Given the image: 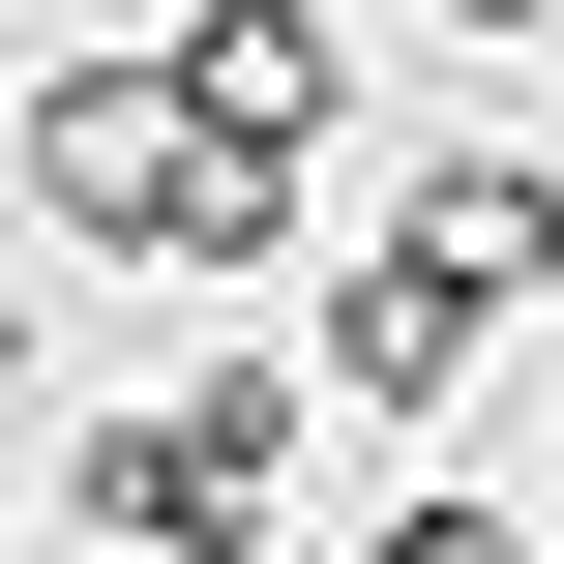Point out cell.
<instances>
[{"mask_svg":"<svg viewBox=\"0 0 564 564\" xmlns=\"http://www.w3.org/2000/svg\"><path fill=\"white\" fill-rule=\"evenodd\" d=\"M268 476H297V357H238V387H178V416H89L59 506H89L119 564H238V535H268Z\"/></svg>","mask_w":564,"mask_h":564,"instance_id":"cell-1","label":"cell"},{"mask_svg":"<svg viewBox=\"0 0 564 564\" xmlns=\"http://www.w3.org/2000/svg\"><path fill=\"white\" fill-rule=\"evenodd\" d=\"M476 357H506V297H476V268H416V238H387V268H327V387H357V416H446Z\"/></svg>","mask_w":564,"mask_h":564,"instance_id":"cell-2","label":"cell"},{"mask_svg":"<svg viewBox=\"0 0 564 564\" xmlns=\"http://www.w3.org/2000/svg\"><path fill=\"white\" fill-rule=\"evenodd\" d=\"M178 89H208L238 149H327V119H357V59H327V0H208V30H178Z\"/></svg>","mask_w":564,"mask_h":564,"instance_id":"cell-3","label":"cell"},{"mask_svg":"<svg viewBox=\"0 0 564 564\" xmlns=\"http://www.w3.org/2000/svg\"><path fill=\"white\" fill-rule=\"evenodd\" d=\"M387 238H416V268H476V297H564V149H446Z\"/></svg>","mask_w":564,"mask_h":564,"instance_id":"cell-4","label":"cell"},{"mask_svg":"<svg viewBox=\"0 0 564 564\" xmlns=\"http://www.w3.org/2000/svg\"><path fill=\"white\" fill-rule=\"evenodd\" d=\"M357 564H535V506H476V476H416V506H387Z\"/></svg>","mask_w":564,"mask_h":564,"instance_id":"cell-5","label":"cell"},{"mask_svg":"<svg viewBox=\"0 0 564 564\" xmlns=\"http://www.w3.org/2000/svg\"><path fill=\"white\" fill-rule=\"evenodd\" d=\"M446 30H564V0H446Z\"/></svg>","mask_w":564,"mask_h":564,"instance_id":"cell-6","label":"cell"},{"mask_svg":"<svg viewBox=\"0 0 564 564\" xmlns=\"http://www.w3.org/2000/svg\"><path fill=\"white\" fill-rule=\"evenodd\" d=\"M535 564H564V535H535Z\"/></svg>","mask_w":564,"mask_h":564,"instance_id":"cell-7","label":"cell"}]
</instances>
